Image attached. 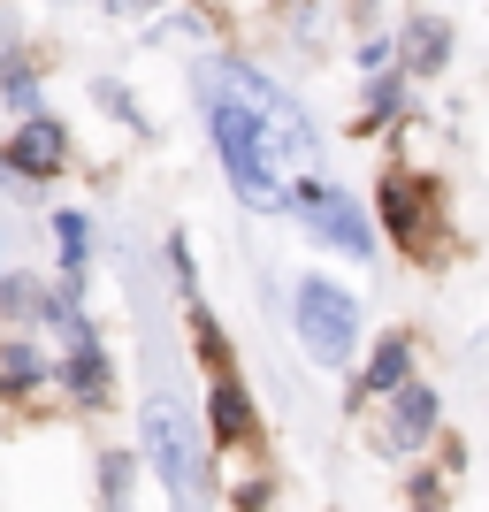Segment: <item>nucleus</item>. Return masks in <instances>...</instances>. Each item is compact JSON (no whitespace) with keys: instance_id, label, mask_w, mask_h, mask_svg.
<instances>
[{"instance_id":"1","label":"nucleus","mask_w":489,"mask_h":512,"mask_svg":"<svg viewBox=\"0 0 489 512\" xmlns=\"http://www.w3.org/2000/svg\"><path fill=\"white\" fill-rule=\"evenodd\" d=\"M199 100H207V130H214V153H222V169H230V184L253 207H283V169H276V146H268V130H260V115L245 100H237L230 85H222V69L207 62V77H199Z\"/></svg>"},{"instance_id":"2","label":"nucleus","mask_w":489,"mask_h":512,"mask_svg":"<svg viewBox=\"0 0 489 512\" xmlns=\"http://www.w3.org/2000/svg\"><path fill=\"white\" fill-rule=\"evenodd\" d=\"M146 451L161 467V482H169L176 512H207V444H199V428L184 421L176 398H153L146 406Z\"/></svg>"},{"instance_id":"3","label":"nucleus","mask_w":489,"mask_h":512,"mask_svg":"<svg viewBox=\"0 0 489 512\" xmlns=\"http://www.w3.org/2000/svg\"><path fill=\"white\" fill-rule=\"evenodd\" d=\"M375 207H383V230L398 237V253H413V260L444 253V207H436V184L390 169L383 184H375Z\"/></svg>"},{"instance_id":"4","label":"nucleus","mask_w":489,"mask_h":512,"mask_svg":"<svg viewBox=\"0 0 489 512\" xmlns=\"http://www.w3.org/2000/svg\"><path fill=\"white\" fill-rule=\"evenodd\" d=\"M298 337H306V352L321 367H344L360 352V306L344 299L337 283H306L298 291Z\"/></svg>"},{"instance_id":"5","label":"nucleus","mask_w":489,"mask_h":512,"mask_svg":"<svg viewBox=\"0 0 489 512\" xmlns=\"http://www.w3.org/2000/svg\"><path fill=\"white\" fill-rule=\"evenodd\" d=\"M298 214H306V222H314V230L329 237V245H344L352 260H367V253H375V237H367L360 207H352L344 192H329V184H298Z\"/></svg>"},{"instance_id":"6","label":"nucleus","mask_w":489,"mask_h":512,"mask_svg":"<svg viewBox=\"0 0 489 512\" xmlns=\"http://www.w3.org/2000/svg\"><path fill=\"white\" fill-rule=\"evenodd\" d=\"M69 161V138H62V123H46V115H31V123L8 138V169L16 176H54Z\"/></svg>"},{"instance_id":"7","label":"nucleus","mask_w":489,"mask_h":512,"mask_svg":"<svg viewBox=\"0 0 489 512\" xmlns=\"http://www.w3.org/2000/svg\"><path fill=\"white\" fill-rule=\"evenodd\" d=\"M428 428H436V390L405 383V390H398V406H390V451H421V444H428Z\"/></svg>"},{"instance_id":"8","label":"nucleus","mask_w":489,"mask_h":512,"mask_svg":"<svg viewBox=\"0 0 489 512\" xmlns=\"http://www.w3.org/2000/svg\"><path fill=\"white\" fill-rule=\"evenodd\" d=\"M260 421H253V398L237 390V375H214V444H253Z\"/></svg>"},{"instance_id":"9","label":"nucleus","mask_w":489,"mask_h":512,"mask_svg":"<svg viewBox=\"0 0 489 512\" xmlns=\"http://www.w3.org/2000/svg\"><path fill=\"white\" fill-rule=\"evenodd\" d=\"M405 367H413V344L390 337L383 352H375V367L360 375V398H383V390H405Z\"/></svg>"},{"instance_id":"10","label":"nucleus","mask_w":489,"mask_h":512,"mask_svg":"<svg viewBox=\"0 0 489 512\" xmlns=\"http://www.w3.org/2000/svg\"><path fill=\"white\" fill-rule=\"evenodd\" d=\"M69 390H77V398H92V406L107 398V360H100V344H92L85 329H77V360H69Z\"/></svg>"},{"instance_id":"11","label":"nucleus","mask_w":489,"mask_h":512,"mask_svg":"<svg viewBox=\"0 0 489 512\" xmlns=\"http://www.w3.org/2000/svg\"><path fill=\"white\" fill-rule=\"evenodd\" d=\"M39 375H46V360L31 352V344H0V390H8V398L39 390Z\"/></svg>"},{"instance_id":"12","label":"nucleus","mask_w":489,"mask_h":512,"mask_svg":"<svg viewBox=\"0 0 489 512\" xmlns=\"http://www.w3.org/2000/svg\"><path fill=\"white\" fill-rule=\"evenodd\" d=\"M54 237H62V283L77 291V283H85V214H62Z\"/></svg>"},{"instance_id":"13","label":"nucleus","mask_w":489,"mask_h":512,"mask_svg":"<svg viewBox=\"0 0 489 512\" xmlns=\"http://www.w3.org/2000/svg\"><path fill=\"white\" fill-rule=\"evenodd\" d=\"M405 62H413V69H436V62H444V23H413V31H405Z\"/></svg>"},{"instance_id":"14","label":"nucleus","mask_w":489,"mask_h":512,"mask_svg":"<svg viewBox=\"0 0 489 512\" xmlns=\"http://www.w3.org/2000/svg\"><path fill=\"white\" fill-rule=\"evenodd\" d=\"M0 306H8V314H16V321L46 314V299H39V283H8V291H0Z\"/></svg>"},{"instance_id":"15","label":"nucleus","mask_w":489,"mask_h":512,"mask_svg":"<svg viewBox=\"0 0 489 512\" xmlns=\"http://www.w3.org/2000/svg\"><path fill=\"white\" fill-rule=\"evenodd\" d=\"M405 107V92H398V77H383V85L367 92V123H383V115H398Z\"/></svg>"},{"instance_id":"16","label":"nucleus","mask_w":489,"mask_h":512,"mask_svg":"<svg viewBox=\"0 0 489 512\" xmlns=\"http://www.w3.org/2000/svg\"><path fill=\"white\" fill-rule=\"evenodd\" d=\"M100 482H107V505H123V497H130V467H123V459H107Z\"/></svg>"},{"instance_id":"17","label":"nucleus","mask_w":489,"mask_h":512,"mask_svg":"<svg viewBox=\"0 0 489 512\" xmlns=\"http://www.w3.org/2000/svg\"><path fill=\"white\" fill-rule=\"evenodd\" d=\"M482 360H489V337H482Z\"/></svg>"}]
</instances>
